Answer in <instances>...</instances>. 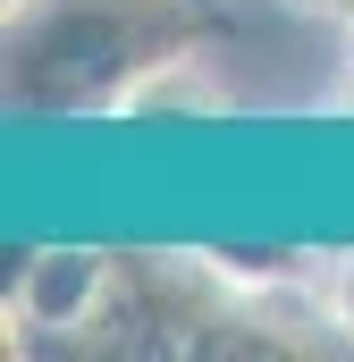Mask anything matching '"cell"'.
<instances>
[{"instance_id":"4","label":"cell","mask_w":354,"mask_h":362,"mask_svg":"<svg viewBox=\"0 0 354 362\" xmlns=\"http://www.w3.org/2000/svg\"><path fill=\"white\" fill-rule=\"evenodd\" d=\"M329 329H346V346H354V253L329 262Z\"/></svg>"},{"instance_id":"6","label":"cell","mask_w":354,"mask_h":362,"mask_svg":"<svg viewBox=\"0 0 354 362\" xmlns=\"http://www.w3.org/2000/svg\"><path fill=\"white\" fill-rule=\"evenodd\" d=\"M312 8H346V17H354V0H312Z\"/></svg>"},{"instance_id":"7","label":"cell","mask_w":354,"mask_h":362,"mask_svg":"<svg viewBox=\"0 0 354 362\" xmlns=\"http://www.w3.org/2000/svg\"><path fill=\"white\" fill-rule=\"evenodd\" d=\"M8 8H17V0H8Z\"/></svg>"},{"instance_id":"2","label":"cell","mask_w":354,"mask_h":362,"mask_svg":"<svg viewBox=\"0 0 354 362\" xmlns=\"http://www.w3.org/2000/svg\"><path fill=\"white\" fill-rule=\"evenodd\" d=\"M110 270H118V253H101V245H42L17 262L8 312L25 329H85L110 295Z\"/></svg>"},{"instance_id":"3","label":"cell","mask_w":354,"mask_h":362,"mask_svg":"<svg viewBox=\"0 0 354 362\" xmlns=\"http://www.w3.org/2000/svg\"><path fill=\"white\" fill-rule=\"evenodd\" d=\"M312 253H295V245H211V270L228 278V286H287V278H304Z\"/></svg>"},{"instance_id":"5","label":"cell","mask_w":354,"mask_h":362,"mask_svg":"<svg viewBox=\"0 0 354 362\" xmlns=\"http://www.w3.org/2000/svg\"><path fill=\"white\" fill-rule=\"evenodd\" d=\"M338 93H346V110H354V25H346V76H338Z\"/></svg>"},{"instance_id":"1","label":"cell","mask_w":354,"mask_h":362,"mask_svg":"<svg viewBox=\"0 0 354 362\" xmlns=\"http://www.w3.org/2000/svg\"><path fill=\"white\" fill-rule=\"evenodd\" d=\"M211 42L202 0H17L0 25L8 110L25 118H85L127 110L152 68Z\"/></svg>"}]
</instances>
